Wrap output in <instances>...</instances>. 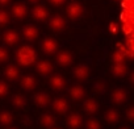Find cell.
Returning <instances> with one entry per match:
<instances>
[{
  "instance_id": "38",
  "label": "cell",
  "mask_w": 134,
  "mask_h": 129,
  "mask_svg": "<svg viewBox=\"0 0 134 129\" xmlns=\"http://www.w3.org/2000/svg\"><path fill=\"white\" fill-rule=\"evenodd\" d=\"M116 26H117L116 24H110V32H116V29H117Z\"/></svg>"
},
{
  "instance_id": "2",
  "label": "cell",
  "mask_w": 134,
  "mask_h": 129,
  "mask_svg": "<svg viewBox=\"0 0 134 129\" xmlns=\"http://www.w3.org/2000/svg\"><path fill=\"white\" fill-rule=\"evenodd\" d=\"M66 15L70 20H79L84 15V6L79 2H71L66 8Z\"/></svg>"
},
{
  "instance_id": "40",
  "label": "cell",
  "mask_w": 134,
  "mask_h": 129,
  "mask_svg": "<svg viewBox=\"0 0 134 129\" xmlns=\"http://www.w3.org/2000/svg\"><path fill=\"white\" fill-rule=\"evenodd\" d=\"M28 2H29V3H32V4H36V3H38V2H40V0H28Z\"/></svg>"
},
{
  "instance_id": "31",
  "label": "cell",
  "mask_w": 134,
  "mask_h": 129,
  "mask_svg": "<svg viewBox=\"0 0 134 129\" xmlns=\"http://www.w3.org/2000/svg\"><path fill=\"white\" fill-rule=\"evenodd\" d=\"M8 58H9V53H8V50H7L4 46H0V63L7 62Z\"/></svg>"
},
{
  "instance_id": "33",
  "label": "cell",
  "mask_w": 134,
  "mask_h": 129,
  "mask_svg": "<svg viewBox=\"0 0 134 129\" xmlns=\"http://www.w3.org/2000/svg\"><path fill=\"white\" fill-rule=\"evenodd\" d=\"M122 30H124V33H125L126 36H130V33L133 32V24H130V23H124Z\"/></svg>"
},
{
  "instance_id": "27",
  "label": "cell",
  "mask_w": 134,
  "mask_h": 129,
  "mask_svg": "<svg viewBox=\"0 0 134 129\" xmlns=\"http://www.w3.org/2000/svg\"><path fill=\"white\" fill-rule=\"evenodd\" d=\"M93 90H95L96 94L103 95V94H105V91H107V83L103 82V80H97V82H95V84H93Z\"/></svg>"
},
{
  "instance_id": "19",
  "label": "cell",
  "mask_w": 134,
  "mask_h": 129,
  "mask_svg": "<svg viewBox=\"0 0 134 129\" xmlns=\"http://www.w3.org/2000/svg\"><path fill=\"white\" fill-rule=\"evenodd\" d=\"M69 95H70V98H71L72 100L80 101V100H83V99L86 98V90H84V87L75 84V86H72V87L69 90Z\"/></svg>"
},
{
  "instance_id": "7",
  "label": "cell",
  "mask_w": 134,
  "mask_h": 129,
  "mask_svg": "<svg viewBox=\"0 0 134 129\" xmlns=\"http://www.w3.org/2000/svg\"><path fill=\"white\" fill-rule=\"evenodd\" d=\"M51 108L58 115H64L67 111L70 109V103L67 101L64 98H57V99H54L51 101Z\"/></svg>"
},
{
  "instance_id": "41",
  "label": "cell",
  "mask_w": 134,
  "mask_h": 129,
  "mask_svg": "<svg viewBox=\"0 0 134 129\" xmlns=\"http://www.w3.org/2000/svg\"><path fill=\"white\" fill-rule=\"evenodd\" d=\"M120 129H129V128H126V126H124V128H120Z\"/></svg>"
},
{
  "instance_id": "26",
  "label": "cell",
  "mask_w": 134,
  "mask_h": 129,
  "mask_svg": "<svg viewBox=\"0 0 134 129\" xmlns=\"http://www.w3.org/2000/svg\"><path fill=\"white\" fill-rule=\"evenodd\" d=\"M11 23V15L5 9H0V26H5Z\"/></svg>"
},
{
  "instance_id": "42",
  "label": "cell",
  "mask_w": 134,
  "mask_h": 129,
  "mask_svg": "<svg viewBox=\"0 0 134 129\" xmlns=\"http://www.w3.org/2000/svg\"><path fill=\"white\" fill-rule=\"evenodd\" d=\"M7 129H17V128H7Z\"/></svg>"
},
{
  "instance_id": "14",
  "label": "cell",
  "mask_w": 134,
  "mask_h": 129,
  "mask_svg": "<svg viewBox=\"0 0 134 129\" xmlns=\"http://www.w3.org/2000/svg\"><path fill=\"white\" fill-rule=\"evenodd\" d=\"M49 84H50V87H51L54 91H62V90H64V87H66V79H64L62 75L55 74V75L50 77Z\"/></svg>"
},
{
  "instance_id": "35",
  "label": "cell",
  "mask_w": 134,
  "mask_h": 129,
  "mask_svg": "<svg viewBox=\"0 0 134 129\" xmlns=\"http://www.w3.org/2000/svg\"><path fill=\"white\" fill-rule=\"evenodd\" d=\"M133 45H134V40H133V37H131V36H127L126 46H125V47H127L129 50H133V49H134V47H133Z\"/></svg>"
},
{
  "instance_id": "30",
  "label": "cell",
  "mask_w": 134,
  "mask_h": 129,
  "mask_svg": "<svg viewBox=\"0 0 134 129\" xmlns=\"http://www.w3.org/2000/svg\"><path fill=\"white\" fill-rule=\"evenodd\" d=\"M8 94H9V86H8V83L4 82V80H0V99L5 98Z\"/></svg>"
},
{
  "instance_id": "17",
  "label": "cell",
  "mask_w": 134,
  "mask_h": 129,
  "mask_svg": "<svg viewBox=\"0 0 134 129\" xmlns=\"http://www.w3.org/2000/svg\"><path fill=\"white\" fill-rule=\"evenodd\" d=\"M99 108H100V104H99V101H97L96 99L90 98V99H86L84 103H83V109H84V112L88 113V115H95V113H97Z\"/></svg>"
},
{
  "instance_id": "1",
  "label": "cell",
  "mask_w": 134,
  "mask_h": 129,
  "mask_svg": "<svg viewBox=\"0 0 134 129\" xmlns=\"http://www.w3.org/2000/svg\"><path fill=\"white\" fill-rule=\"evenodd\" d=\"M16 59L19 62L20 66L23 67H28L37 61V53L32 46H21L17 51H16Z\"/></svg>"
},
{
  "instance_id": "5",
  "label": "cell",
  "mask_w": 134,
  "mask_h": 129,
  "mask_svg": "<svg viewBox=\"0 0 134 129\" xmlns=\"http://www.w3.org/2000/svg\"><path fill=\"white\" fill-rule=\"evenodd\" d=\"M49 28L53 32H63L66 29V20L60 15H54L49 20Z\"/></svg>"
},
{
  "instance_id": "34",
  "label": "cell",
  "mask_w": 134,
  "mask_h": 129,
  "mask_svg": "<svg viewBox=\"0 0 134 129\" xmlns=\"http://www.w3.org/2000/svg\"><path fill=\"white\" fill-rule=\"evenodd\" d=\"M47 2L50 3V6L53 7H60L66 3V0H47Z\"/></svg>"
},
{
  "instance_id": "3",
  "label": "cell",
  "mask_w": 134,
  "mask_h": 129,
  "mask_svg": "<svg viewBox=\"0 0 134 129\" xmlns=\"http://www.w3.org/2000/svg\"><path fill=\"white\" fill-rule=\"evenodd\" d=\"M58 47H59L58 41H57L54 37H45V38L42 40V42H41V49H42V51H43L45 54H47V55L57 53V51H58Z\"/></svg>"
},
{
  "instance_id": "15",
  "label": "cell",
  "mask_w": 134,
  "mask_h": 129,
  "mask_svg": "<svg viewBox=\"0 0 134 129\" xmlns=\"http://www.w3.org/2000/svg\"><path fill=\"white\" fill-rule=\"evenodd\" d=\"M3 41H4V44L8 45V46H15V45L20 41V34H19L16 30H13V29H8V30L4 32V34H3Z\"/></svg>"
},
{
  "instance_id": "22",
  "label": "cell",
  "mask_w": 134,
  "mask_h": 129,
  "mask_svg": "<svg viewBox=\"0 0 134 129\" xmlns=\"http://www.w3.org/2000/svg\"><path fill=\"white\" fill-rule=\"evenodd\" d=\"M55 117L51 115V113H42L41 115V117H40V124L43 126V128H46V129H53L54 126H55Z\"/></svg>"
},
{
  "instance_id": "6",
  "label": "cell",
  "mask_w": 134,
  "mask_h": 129,
  "mask_svg": "<svg viewBox=\"0 0 134 129\" xmlns=\"http://www.w3.org/2000/svg\"><path fill=\"white\" fill-rule=\"evenodd\" d=\"M55 61H57L58 66H60V67H69L70 64L72 63V61H74V57H72V54L69 50H60L57 54Z\"/></svg>"
},
{
  "instance_id": "37",
  "label": "cell",
  "mask_w": 134,
  "mask_h": 129,
  "mask_svg": "<svg viewBox=\"0 0 134 129\" xmlns=\"http://www.w3.org/2000/svg\"><path fill=\"white\" fill-rule=\"evenodd\" d=\"M23 122H24L25 125H30V119H29V117H24V119H23Z\"/></svg>"
},
{
  "instance_id": "11",
  "label": "cell",
  "mask_w": 134,
  "mask_h": 129,
  "mask_svg": "<svg viewBox=\"0 0 134 129\" xmlns=\"http://www.w3.org/2000/svg\"><path fill=\"white\" fill-rule=\"evenodd\" d=\"M38 34H40V30H38V28H37L36 25H33V24H28V25H25V26L23 28V37H24L26 41H29V42L36 41L37 37H38Z\"/></svg>"
},
{
  "instance_id": "23",
  "label": "cell",
  "mask_w": 134,
  "mask_h": 129,
  "mask_svg": "<svg viewBox=\"0 0 134 129\" xmlns=\"http://www.w3.org/2000/svg\"><path fill=\"white\" fill-rule=\"evenodd\" d=\"M11 103H12V105H13L15 108H17V109H24V108L26 107V104H28V100H26V98H25L24 95H21V94H15V95L11 98Z\"/></svg>"
},
{
  "instance_id": "9",
  "label": "cell",
  "mask_w": 134,
  "mask_h": 129,
  "mask_svg": "<svg viewBox=\"0 0 134 129\" xmlns=\"http://www.w3.org/2000/svg\"><path fill=\"white\" fill-rule=\"evenodd\" d=\"M28 7L24 4V3H16L12 6V9H11V13L16 20H24L28 15Z\"/></svg>"
},
{
  "instance_id": "8",
  "label": "cell",
  "mask_w": 134,
  "mask_h": 129,
  "mask_svg": "<svg viewBox=\"0 0 134 129\" xmlns=\"http://www.w3.org/2000/svg\"><path fill=\"white\" fill-rule=\"evenodd\" d=\"M72 74H74V77H75L78 80L84 82V80H87V79L90 78V75H91V70H90V67L87 66V64L80 63V64H76V66L74 67Z\"/></svg>"
},
{
  "instance_id": "25",
  "label": "cell",
  "mask_w": 134,
  "mask_h": 129,
  "mask_svg": "<svg viewBox=\"0 0 134 129\" xmlns=\"http://www.w3.org/2000/svg\"><path fill=\"white\" fill-rule=\"evenodd\" d=\"M13 122V115L9 111H2L0 112V125L2 126H9Z\"/></svg>"
},
{
  "instance_id": "16",
  "label": "cell",
  "mask_w": 134,
  "mask_h": 129,
  "mask_svg": "<svg viewBox=\"0 0 134 129\" xmlns=\"http://www.w3.org/2000/svg\"><path fill=\"white\" fill-rule=\"evenodd\" d=\"M110 99H112V101H113L116 105H121V104L126 103V100H127V92H126L124 88H116V90L112 92Z\"/></svg>"
},
{
  "instance_id": "32",
  "label": "cell",
  "mask_w": 134,
  "mask_h": 129,
  "mask_svg": "<svg viewBox=\"0 0 134 129\" xmlns=\"http://www.w3.org/2000/svg\"><path fill=\"white\" fill-rule=\"evenodd\" d=\"M125 116H126V120H127V121L133 122V121H134V107H129V108L126 109Z\"/></svg>"
},
{
  "instance_id": "20",
  "label": "cell",
  "mask_w": 134,
  "mask_h": 129,
  "mask_svg": "<svg viewBox=\"0 0 134 129\" xmlns=\"http://www.w3.org/2000/svg\"><path fill=\"white\" fill-rule=\"evenodd\" d=\"M20 86H21V88L23 90H25V91H33L34 88H36V86H37V80H36V78L33 77V75H25V77H23L21 78V80H20Z\"/></svg>"
},
{
  "instance_id": "10",
  "label": "cell",
  "mask_w": 134,
  "mask_h": 129,
  "mask_svg": "<svg viewBox=\"0 0 134 129\" xmlns=\"http://www.w3.org/2000/svg\"><path fill=\"white\" fill-rule=\"evenodd\" d=\"M53 63L50 61H46V59H42L40 62H37L36 64V71L41 75V77H49L51 73H53Z\"/></svg>"
},
{
  "instance_id": "24",
  "label": "cell",
  "mask_w": 134,
  "mask_h": 129,
  "mask_svg": "<svg viewBox=\"0 0 134 129\" xmlns=\"http://www.w3.org/2000/svg\"><path fill=\"white\" fill-rule=\"evenodd\" d=\"M104 119H105V121H107L108 124L114 125V124H117V122L120 121V113H118V111H117V109L109 108V109L105 112Z\"/></svg>"
},
{
  "instance_id": "29",
  "label": "cell",
  "mask_w": 134,
  "mask_h": 129,
  "mask_svg": "<svg viewBox=\"0 0 134 129\" xmlns=\"http://www.w3.org/2000/svg\"><path fill=\"white\" fill-rule=\"evenodd\" d=\"M101 125H100V121L95 117H91L86 121V129H100Z\"/></svg>"
},
{
  "instance_id": "39",
  "label": "cell",
  "mask_w": 134,
  "mask_h": 129,
  "mask_svg": "<svg viewBox=\"0 0 134 129\" xmlns=\"http://www.w3.org/2000/svg\"><path fill=\"white\" fill-rule=\"evenodd\" d=\"M129 82H130V84H133V82H134V74H130V77H129Z\"/></svg>"
},
{
  "instance_id": "28",
  "label": "cell",
  "mask_w": 134,
  "mask_h": 129,
  "mask_svg": "<svg viewBox=\"0 0 134 129\" xmlns=\"http://www.w3.org/2000/svg\"><path fill=\"white\" fill-rule=\"evenodd\" d=\"M112 61H113V64L116 63H125V54L120 50H116L113 54H112Z\"/></svg>"
},
{
  "instance_id": "43",
  "label": "cell",
  "mask_w": 134,
  "mask_h": 129,
  "mask_svg": "<svg viewBox=\"0 0 134 129\" xmlns=\"http://www.w3.org/2000/svg\"><path fill=\"white\" fill-rule=\"evenodd\" d=\"M53 129H59V128H53Z\"/></svg>"
},
{
  "instance_id": "13",
  "label": "cell",
  "mask_w": 134,
  "mask_h": 129,
  "mask_svg": "<svg viewBox=\"0 0 134 129\" xmlns=\"http://www.w3.org/2000/svg\"><path fill=\"white\" fill-rule=\"evenodd\" d=\"M67 128L69 129H80L83 125V117L79 113H71L66 120Z\"/></svg>"
},
{
  "instance_id": "36",
  "label": "cell",
  "mask_w": 134,
  "mask_h": 129,
  "mask_svg": "<svg viewBox=\"0 0 134 129\" xmlns=\"http://www.w3.org/2000/svg\"><path fill=\"white\" fill-rule=\"evenodd\" d=\"M12 0H0V7H7L11 4Z\"/></svg>"
},
{
  "instance_id": "12",
  "label": "cell",
  "mask_w": 134,
  "mask_h": 129,
  "mask_svg": "<svg viewBox=\"0 0 134 129\" xmlns=\"http://www.w3.org/2000/svg\"><path fill=\"white\" fill-rule=\"evenodd\" d=\"M33 103L38 108H46L50 104V96H49V94H46L43 91H40V92L33 95Z\"/></svg>"
},
{
  "instance_id": "18",
  "label": "cell",
  "mask_w": 134,
  "mask_h": 129,
  "mask_svg": "<svg viewBox=\"0 0 134 129\" xmlns=\"http://www.w3.org/2000/svg\"><path fill=\"white\" fill-rule=\"evenodd\" d=\"M4 77L5 79H8L9 82H15L20 78V70L16 64H8L4 69Z\"/></svg>"
},
{
  "instance_id": "21",
  "label": "cell",
  "mask_w": 134,
  "mask_h": 129,
  "mask_svg": "<svg viewBox=\"0 0 134 129\" xmlns=\"http://www.w3.org/2000/svg\"><path fill=\"white\" fill-rule=\"evenodd\" d=\"M110 71H112L113 77H116V78H125L129 73V69L125 63H116L112 66Z\"/></svg>"
},
{
  "instance_id": "4",
  "label": "cell",
  "mask_w": 134,
  "mask_h": 129,
  "mask_svg": "<svg viewBox=\"0 0 134 129\" xmlns=\"http://www.w3.org/2000/svg\"><path fill=\"white\" fill-rule=\"evenodd\" d=\"M32 17L37 23H43L49 19V9L42 4H37L32 9Z\"/></svg>"
}]
</instances>
